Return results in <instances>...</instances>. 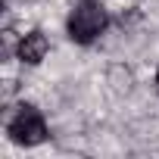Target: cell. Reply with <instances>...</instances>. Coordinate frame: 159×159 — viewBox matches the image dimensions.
Instances as JSON below:
<instances>
[{
  "instance_id": "cell-4",
  "label": "cell",
  "mask_w": 159,
  "mask_h": 159,
  "mask_svg": "<svg viewBox=\"0 0 159 159\" xmlns=\"http://www.w3.org/2000/svg\"><path fill=\"white\" fill-rule=\"evenodd\" d=\"M109 84H112V91L128 94V91H131V84H134L131 69H128V66H112V69H109Z\"/></svg>"
},
{
  "instance_id": "cell-3",
  "label": "cell",
  "mask_w": 159,
  "mask_h": 159,
  "mask_svg": "<svg viewBox=\"0 0 159 159\" xmlns=\"http://www.w3.org/2000/svg\"><path fill=\"white\" fill-rule=\"evenodd\" d=\"M47 53H50V41H47V34H44L41 28H31V31L22 34L19 44H16V59H19L22 66H41V62L47 59Z\"/></svg>"
},
{
  "instance_id": "cell-5",
  "label": "cell",
  "mask_w": 159,
  "mask_h": 159,
  "mask_svg": "<svg viewBox=\"0 0 159 159\" xmlns=\"http://www.w3.org/2000/svg\"><path fill=\"white\" fill-rule=\"evenodd\" d=\"M153 84H156V94H159V69H156V78H153Z\"/></svg>"
},
{
  "instance_id": "cell-2",
  "label": "cell",
  "mask_w": 159,
  "mask_h": 159,
  "mask_svg": "<svg viewBox=\"0 0 159 159\" xmlns=\"http://www.w3.org/2000/svg\"><path fill=\"white\" fill-rule=\"evenodd\" d=\"M3 131L10 134L13 143L19 147H38L50 137L47 119L34 103H16L7 116H3Z\"/></svg>"
},
{
  "instance_id": "cell-1",
  "label": "cell",
  "mask_w": 159,
  "mask_h": 159,
  "mask_svg": "<svg viewBox=\"0 0 159 159\" xmlns=\"http://www.w3.org/2000/svg\"><path fill=\"white\" fill-rule=\"evenodd\" d=\"M106 28H109V10L100 3V0H78V3L69 10L66 34L78 47H91Z\"/></svg>"
}]
</instances>
